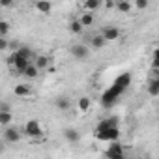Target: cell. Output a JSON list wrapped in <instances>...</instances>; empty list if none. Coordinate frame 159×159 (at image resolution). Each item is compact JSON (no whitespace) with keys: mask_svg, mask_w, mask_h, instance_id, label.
Returning a JSON list of instances; mask_svg holds the SVG:
<instances>
[{"mask_svg":"<svg viewBox=\"0 0 159 159\" xmlns=\"http://www.w3.org/2000/svg\"><path fill=\"white\" fill-rule=\"evenodd\" d=\"M69 52H71V56L77 58V60H84V58H88V47H86V45H81V43L71 45Z\"/></svg>","mask_w":159,"mask_h":159,"instance_id":"5","label":"cell"},{"mask_svg":"<svg viewBox=\"0 0 159 159\" xmlns=\"http://www.w3.org/2000/svg\"><path fill=\"white\" fill-rule=\"evenodd\" d=\"M84 28L81 26V23H79V19H73V21H69V32L71 34H81Z\"/></svg>","mask_w":159,"mask_h":159,"instance_id":"24","label":"cell"},{"mask_svg":"<svg viewBox=\"0 0 159 159\" xmlns=\"http://www.w3.org/2000/svg\"><path fill=\"white\" fill-rule=\"evenodd\" d=\"M23 75H25L26 79H36V77L39 75V71H38V67H36L34 64H30V66H28V67L23 71Z\"/></svg>","mask_w":159,"mask_h":159,"instance_id":"23","label":"cell"},{"mask_svg":"<svg viewBox=\"0 0 159 159\" xmlns=\"http://www.w3.org/2000/svg\"><path fill=\"white\" fill-rule=\"evenodd\" d=\"M101 6H103L101 0H86V2H84V11H86V13H94V11L99 10Z\"/></svg>","mask_w":159,"mask_h":159,"instance_id":"15","label":"cell"},{"mask_svg":"<svg viewBox=\"0 0 159 159\" xmlns=\"http://www.w3.org/2000/svg\"><path fill=\"white\" fill-rule=\"evenodd\" d=\"M64 137H66V140H67V142H71V144H77L79 140H81V135H79V131H77V129H73V127L66 129V131H64Z\"/></svg>","mask_w":159,"mask_h":159,"instance_id":"11","label":"cell"},{"mask_svg":"<svg viewBox=\"0 0 159 159\" xmlns=\"http://www.w3.org/2000/svg\"><path fill=\"white\" fill-rule=\"evenodd\" d=\"M10 47V41H8V38H2L0 36V51H6Z\"/></svg>","mask_w":159,"mask_h":159,"instance_id":"29","label":"cell"},{"mask_svg":"<svg viewBox=\"0 0 159 159\" xmlns=\"http://www.w3.org/2000/svg\"><path fill=\"white\" fill-rule=\"evenodd\" d=\"M122 94H124V90H120L118 86L112 84L109 90L103 92V96H101V105H103V107H112V105L118 101V98H120Z\"/></svg>","mask_w":159,"mask_h":159,"instance_id":"2","label":"cell"},{"mask_svg":"<svg viewBox=\"0 0 159 159\" xmlns=\"http://www.w3.org/2000/svg\"><path fill=\"white\" fill-rule=\"evenodd\" d=\"M15 52H17L19 58H25V60H30V62H32V51H30L26 45H25V47H19Z\"/></svg>","mask_w":159,"mask_h":159,"instance_id":"22","label":"cell"},{"mask_svg":"<svg viewBox=\"0 0 159 159\" xmlns=\"http://www.w3.org/2000/svg\"><path fill=\"white\" fill-rule=\"evenodd\" d=\"M114 8H116L118 11H122V13H131V10H133V2H129V0H120V2L114 4Z\"/></svg>","mask_w":159,"mask_h":159,"instance_id":"16","label":"cell"},{"mask_svg":"<svg viewBox=\"0 0 159 159\" xmlns=\"http://www.w3.org/2000/svg\"><path fill=\"white\" fill-rule=\"evenodd\" d=\"M77 19H79V23H81V26H83V28L92 26V25H94V21H96V19H94V13H86V11H84L81 17H77Z\"/></svg>","mask_w":159,"mask_h":159,"instance_id":"14","label":"cell"},{"mask_svg":"<svg viewBox=\"0 0 159 159\" xmlns=\"http://www.w3.org/2000/svg\"><path fill=\"white\" fill-rule=\"evenodd\" d=\"M99 34H101V38H103L105 41H116V39H120V36H122V30H120L118 26H112V25H109V26H103Z\"/></svg>","mask_w":159,"mask_h":159,"instance_id":"4","label":"cell"},{"mask_svg":"<svg viewBox=\"0 0 159 159\" xmlns=\"http://www.w3.org/2000/svg\"><path fill=\"white\" fill-rule=\"evenodd\" d=\"M0 6L2 8H13L15 2H11V0H0Z\"/></svg>","mask_w":159,"mask_h":159,"instance_id":"30","label":"cell"},{"mask_svg":"<svg viewBox=\"0 0 159 159\" xmlns=\"http://www.w3.org/2000/svg\"><path fill=\"white\" fill-rule=\"evenodd\" d=\"M148 94L152 98H157L159 96V79H150V83H148Z\"/></svg>","mask_w":159,"mask_h":159,"instance_id":"17","label":"cell"},{"mask_svg":"<svg viewBox=\"0 0 159 159\" xmlns=\"http://www.w3.org/2000/svg\"><path fill=\"white\" fill-rule=\"evenodd\" d=\"M114 4H116V2H105V6H107V8H114Z\"/></svg>","mask_w":159,"mask_h":159,"instance_id":"32","label":"cell"},{"mask_svg":"<svg viewBox=\"0 0 159 159\" xmlns=\"http://www.w3.org/2000/svg\"><path fill=\"white\" fill-rule=\"evenodd\" d=\"M34 8L39 11V13H51V10H52V4L51 2H47V0H39V2H36L34 4Z\"/></svg>","mask_w":159,"mask_h":159,"instance_id":"18","label":"cell"},{"mask_svg":"<svg viewBox=\"0 0 159 159\" xmlns=\"http://www.w3.org/2000/svg\"><path fill=\"white\" fill-rule=\"evenodd\" d=\"M105 43H107V41L101 38V34H96V36H92V38H90V45H92L94 49H103V47H105Z\"/></svg>","mask_w":159,"mask_h":159,"instance_id":"21","label":"cell"},{"mask_svg":"<svg viewBox=\"0 0 159 159\" xmlns=\"http://www.w3.org/2000/svg\"><path fill=\"white\" fill-rule=\"evenodd\" d=\"M25 135L30 137V139H39L43 135V127L38 120H28L25 124Z\"/></svg>","mask_w":159,"mask_h":159,"instance_id":"3","label":"cell"},{"mask_svg":"<svg viewBox=\"0 0 159 159\" xmlns=\"http://www.w3.org/2000/svg\"><path fill=\"white\" fill-rule=\"evenodd\" d=\"M135 6H137L139 10H146V8L150 6V2H148V0H137V2H135Z\"/></svg>","mask_w":159,"mask_h":159,"instance_id":"27","label":"cell"},{"mask_svg":"<svg viewBox=\"0 0 159 159\" xmlns=\"http://www.w3.org/2000/svg\"><path fill=\"white\" fill-rule=\"evenodd\" d=\"M107 159H125V153H124V155H111V157H107Z\"/></svg>","mask_w":159,"mask_h":159,"instance_id":"31","label":"cell"},{"mask_svg":"<svg viewBox=\"0 0 159 159\" xmlns=\"http://www.w3.org/2000/svg\"><path fill=\"white\" fill-rule=\"evenodd\" d=\"M30 64H32L30 60H25V58H19V56H17V60H15L13 67H15V71H17V73H21V75H23V71H25Z\"/></svg>","mask_w":159,"mask_h":159,"instance_id":"20","label":"cell"},{"mask_svg":"<svg viewBox=\"0 0 159 159\" xmlns=\"http://www.w3.org/2000/svg\"><path fill=\"white\" fill-rule=\"evenodd\" d=\"M49 62H51V58H49L47 54H39V56L36 58L34 66L38 67V71H43V69H47V67H49Z\"/></svg>","mask_w":159,"mask_h":159,"instance_id":"13","label":"cell"},{"mask_svg":"<svg viewBox=\"0 0 159 159\" xmlns=\"http://www.w3.org/2000/svg\"><path fill=\"white\" fill-rule=\"evenodd\" d=\"M15 60H17V52L13 51V52H10V56L6 58V62H8V66H11V67H13V64H15Z\"/></svg>","mask_w":159,"mask_h":159,"instance_id":"28","label":"cell"},{"mask_svg":"<svg viewBox=\"0 0 159 159\" xmlns=\"http://www.w3.org/2000/svg\"><path fill=\"white\" fill-rule=\"evenodd\" d=\"M125 152H124V146L118 142V140H114V142H111V146L105 150V157H111V155H124Z\"/></svg>","mask_w":159,"mask_h":159,"instance_id":"8","label":"cell"},{"mask_svg":"<svg viewBox=\"0 0 159 159\" xmlns=\"http://www.w3.org/2000/svg\"><path fill=\"white\" fill-rule=\"evenodd\" d=\"M13 94H15L17 98H28V96L32 94V88H30L28 84H15Z\"/></svg>","mask_w":159,"mask_h":159,"instance_id":"10","label":"cell"},{"mask_svg":"<svg viewBox=\"0 0 159 159\" xmlns=\"http://www.w3.org/2000/svg\"><path fill=\"white\" fill-rule=\"evenodd\" d=\"M98 127H118V118H107V120H101L98 124Z\"/></svg>","mask_w":159,"mask_h":159,"instance_id":"25","label":"cell"},{"mask_svg":"<svg viewBox=\"0 0 159 159\" xmlns=\"http://www.w3.org/2000/svg\"><path fill=\"white\" fill-rule=\"evenodd\" d=\"M90 107H92V99H90V98H86V96L79 98V101H77V109L81 111V112H88Z\"/></svg>","mask_w":159,"mask_h":159,"instance_id":"12","label":"cell"},{"mask_svg":"<svg viewBox=\"0 0 159 159\" xmlns=\"http://www.w3.org/2000/svg\"><path fill=\"white\" fill-rule=\"evenodd\" d=\"M129 84H131V75L129 73H122V75H118L116 77V81H114V86H118L120 90H127L129 88Z\"/></svg>","mask_w":159,"mask_h":159,"instance_id":"7","label":"cell"},{"mask_svg":"<svg viewBox=\"0 0 159 159\" xmlns=\"http://www.w3.org/2000/svg\"><path fill=\"white\" fill-rule=\"evenodd\" d=\"M4 140L6 142H10V144H15V142H19L21 140V131L17 129V127H6L4 129Z\"/></svg>","mask_w":159,"mask_h":159,"instance_id":"6","label":"cell"},{"mask_svg":"<svg viewBox=\"0 0 159 159\" xmlns=\"http://www.w3.org/2000/svg\"><path fill=\"white\" fill-rule=\"evenodd\" d=\"M10 30H11V25L8 23V21H0V36L2 38H8V34H10Z\"/></svg>","mask_w":159,"mask_h":159,"instance_id":"26","label":"cell"},{"mask_svg":"<svg viewBox=\"0 0 159 159\" xmlns=\"http://www.w3.org/2000/svg\"><path fill=\"white\" fill-rule=\"evenodd\" d=\"M2 153H4V144L0 142V155H2Z\"/></svg>","mask_w":159,"mask_h":159,"instance_id":"33","label":"cell"},{"mask_svg":"<svg viewBox=\"0 0 159 159\" xmlns=\"http://www.w3.org/2000/svg\"><path fill=\"white\" fill-rule=\"evenodd\" d=\"M94 135H96V139H99V140L114 142V140H118V137H120V129H118V127H96Z\"/></svg>","mask_w":159,"mask_h":159,"instance_id":"1","label":"cell"},{"mask_svg":"<svg viewBox=\"0 0 159 159\" xmlns=\"http://www.w3.org/2000/svg\"><path fill=\"white\" fill-rule=\"evenodd\" d=\"M11 120H13V114H11V111H10L8 107H2V109H0V125L10 127Z\"/></svg>","mask_w":159,"mask_h":159,"instance_id":"9","label":"cell"},{"mask_svg":"<svg viewBox=\"0 0 159 159\" xmlns=\"http://www.w3.org/2000/svg\"><path fill=\"white\" fill-rule=\"evenodd\" d=\"M54 107H56L58 111H69V107H71V101H69V98L62 96V98H58V99L54 101Z\"/></svg>","mask_w":159,"mask_h":159,"instance_id":"19","label":"cell"}]
</instances>
